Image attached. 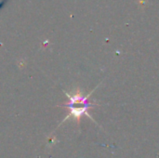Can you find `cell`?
Returning a JSON list of instances; mask_svg holds the SVG:
<instances>
[{"instance_id":"cell-1","label":"cell","mask_w":159,"mask_h":158,"mask_svg":"<svg viewBox=\"0 0 159 158\" xmlns=\"http://www.w3.org/2000/svg\"><path fill=\"white\" fill-rule=\"evenodd\" d=\"M93 91L94 90H92L87 96H84L83 93H82V91L79 88H77L76 90H75L74 93H71V94L64 91V93L66 94V96L69 99V102H66V103H64L63 105H61V106L67 108L69 110V115L66 116V118L63 121H65L69 117H74L79 123L80 122V118L84 115H86L87 116H89L92 121H94V119L88 113V111H89V108H92L94 105H97V104H94V103H92V102H90L89 101V98L93 93Z\"/></svg>"}]
</instances>
